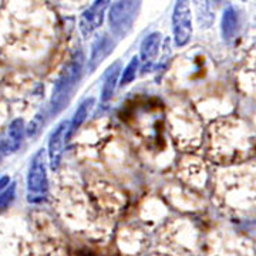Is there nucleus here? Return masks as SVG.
<instances>
[{"mask_svg":"<svg viewBox=\"0 0 256 256\" xmlns=\"http://www.w3.org/2000/svg\"><path fill=\"white\" fill-rule=\"evenodd\" d=\"M82 63H84V56H82V50H78L74 53L72 60L63 68L60 77L56 82L53 96L50 100L52 114H54V116L58 114L68 104V101L73 96L72 92H74L76 86L78 84V80L82 77Z\"/></svg>","mask_w":256,"mask_h":256,"instance_id":"nucleus-1","label":"nucleus"},{"mask_svg":"<svg viewBox=\"0 0 256 256\" xmlns=\"http://www.w3.org/2000/svg\"><path fill=\"white\" fill-rule=\"evenodd\" d=\"M48 194L47 180L46 151L40 148L33 156L28 174V201L30 204H42L46 201Z\"/></svg>","mask_w":256,"mask_h":256,"instance_id":"nucleus-2","label":"nucleus"},{"mask_svg":"<svg viewBox=\"0 0 256 256\" xmlns=\"http://www.w3.org/2000/svg\"><path fill=\"white\" fill-rule=\"evenodd\" d=\"M141 0H117L110 10V28L116 37L124 38L134 26L140 13Z\"/></svg>","mask_w":256,"mask_h":256,"instance_id":"nucleus-3","label":"nucleus"},{"mask_svg":"<svg viewBox=\"0 0 256 256\" xmlns=\"http://www.w3.org/2000/svg\"><path fill=\"white\" fill-rule=\"evenodd\" d=\"M174 42L178 47L186 46L192 37V18L190 0H176L172 13Z\"/></svg>","mask_w":256,"mask_h":256,"instance_id":"nucleus-4","label":"nucleus"},{"mask_svg":"<svg viewBox=\"0 0 256 256\" xmlns=\"http://www.w3.org/2000/svg\"><path fill=\"white\" fill-rule=\"evenodd\" d=\"M110 6V0H96L88 9L86 10L80 18V30L82 36L88 37L94 30L100 28L106 18V12Z\"/></svg>","mask_w":256,"mask_h":256,"instance_id":"nucleus-5","label":"nucleus"},{"mask_svg":"<svg viewBox=\"0 0 256 256\" xmlns=\"http://www.w3.org/2000/svg\"><path fill=\"white\" fill-rule=\"evenodd\" d=\"M68 124H70V121H67V120L62 121L54 128V131L52 132L50 140H48V152L47 154H48V164L53 171L58 170L60 162H62L64 142H66V132H67Z\"/></svg>","mask_w":256,"mask_h":256,"instance_id":"nucleus-6","label":"nucleus"},{"mask_svg":"<svg viewBox=\"0 0 256 256\" xmlns=\"http://www.w3.org/2000/svg\"><path fill=\"white\" fill-rule=\"evenodd\" d=\"M112 47H114V43L110 37L101 36L96 38V42L92 46V54L88 58V72L90 73H92L104 62L106 57H108V54L112 52Z\"/></svg>","mask_w":256,"mask_h":256,"instance_id":"nucleus-7","label":"nucleus"},{"mask_svg":"<svg viewBox=\"0 0 256 256\" xmlns=\"http://www.w3.org/2000/svg\"><path fill=\"white\" fill-rule=\"evenodd\" d=\"M161 43H162V37H161V33H158V32L148 34L142 40L140 57H141V62L144 63V66L146 64V68L156 58V56L160 53V48H161Z\"/></svg>","mask_w":256,"mask_h":256,"instance_id":"nucleus-8","label":"nucleus"},{"mask_svg":"<svg viewBox=\"0 0 256 256\" xmlns=\"http://www.w3.org/2000/svg\"><path fill=\"white\" fill-rule=\"evenodd\" d=\"M26 131V127H24V121L22 118H16L14 121H12V124L8 128V134L4 137V141H6V146H8V150L10 152H14L18 151L22 142H23V138H24V132Z\"/></svg>","mask_w":256,"mask_h":256,"instance_id":"nucleus-9","label":"nucleus"},{"mask_svg":"<svg viewBox=\"0 0 256 256\" xmlns=\"http://www.w3.org/2000/svg\"><path fill=\"white\" fill-rule=\"evenodd\" d=\"M92 106H94V98H87V100H84L78 106V108L77 111L74 112L73 120L70 121V124H68V128H67V132H66V141H68V140H72L73 136L78 131V128L82 127V122L86 121V118L88 117V112L92 108Z\"/></svg>","mask_w":256,"mask_h":256,"instance_id":"nucleus-10","label":"nucleus"},{"mask_svg":"<svg viewBox=\"0 0 256 256\" xmlns=\"http://www.w3.org/2000/svg\"><path fill=\"white\" fill-rule=\"evenodd\" d=\"M238 13L236 10L234 9L232 6H228L226 9L224 10V14H222V23H220V30H222V37L230 42L234 40L236 33H238Z\"/></svg>","mask_w":256,"mask_h":256,"instance_id":"nucleus-11","label":"nucleus"},{"mask_svg":"<svg viewBox=\"0 0 256 256\" xmlns=\"http://www.w3.org/2000/svg\"><path fill=\"white\" fill-rule=\"evenodd\" d=\"M120 72H121V63L120 62H116L108 68L104 84H102V90H101V101L102 102H107L108 100H111L112 94L116 92L117 82H118Z\"/></svg>","mask_w":256,"mask_h":256,"instance_id":"nucleus-12","label":"nucleus"},{"mask_svg":"<svg viewBox=\"0 0 256 256\" xmlns=\"http://www.w3.org/2000/svg\"><path fill=\"white\" fill-rule=\"evenodd\" d=\"M194 6L196 10V18L201 28H210L215 20L212 10V0H194Z\"/></svg>","mask_w":256,"mask_h":256,"instance_id":"nucleus-13","label":"nucleus"},{"mask_svg":"<svg viewBox=\"0 0 256 256\" xmlns=\"http://www.w3.org/2000/svg\"><path fill=\"white\" fill-rule=\"evenodd\" d=\"M138 68H140V60H138V57L131 58V62L127 64V67H126L124 72H122L120 84H121V86H127L128 82H132V80L136 78V76H137Z\"/></svg>","mask_w":256,"mask_h":256,"instance_id":"nucleus-14","label":"nucleus"},{"mask_svg":"<svg viewBox=\"0 0 256 256\" xmlns=\"http://www.w3.org/2000/svg\"><path fill=\"white\" fill-rule=\"evenodd\" d=\"M14 196H16V184H12L0 194V210L9 208L10 204L14 201Z\"/></svg>","mask_w":256,"mask_h":256,"instance_id":"nucleus-15","label":"nucleus"},{"mask_svg":"<svg viewBox=\"0 0 256 256\" xmlns=\"http://www.w3.org/2000/svg\"><path fill=\"white\" fill-rule=\"evenodd\" d=\"M43 124H44V120L42 118V116H40V114H37L36 117L33 118V121L30 122V126H28V137H36L37 134H38V131H40L42 127H43Z\"/></svg>","mask_w":256,"mask_h":256,"instance_id":"nucleus-16","label":"nucleus"},{"mask_svg":"<svg viewBox=\"0 0 256 256\" xmlns=\"http://www.w3.org/2000/svg\"><path fill=\"white\" fill-rule=\"evenodd\" d=\"M8 154H9V150L6 146V141H4V138H0V162L4 158V156H8Z\"/></svg>","mask_w":256,"mask_h":256,"instance_id":"nucleus-17","label":"nucleus"},{"mask_svg":"<svg viewBox=\"0 0 256 256\" xmlns=\"http://www.w3.org/2000/svg\"><path fill=\"white\" fill-rule=\"evenodd\" d=\"M9 182H10V178L8 176V175L2 176V178H0V191H2V190H4V188L9 185Z\"/></svg>","mask_w":256,"mask_h":256,"instance_id":"nucleus-18","label":"nucleus"},{"mask_svg":"<svg viewBox=\"0 0 256 256\" xmlns=\"http://www.w3.org/2000/svg\"><path fill=\"white\" fill-rule=\"evenodd\" d=\"M214 2H216V3H222L224 0H214Z\"/></svg>","mask_w":256,"mask_h":256,"instance_id":"nucleus-19","label":"nucleus"},{"mask_svg":"<svg viewBox=\"0 0 256 256\" xmlns=\"http://www.w3.org/2000/svg\"><path fill=\"white\" fill-rule=\"evenodd\" d=\"M242 2H246V0H242Z\"/></svg>","mask_w":256,"mask_h":256,"instance_id":"nucleus-20","label":"nucleus"}]
</instances>
